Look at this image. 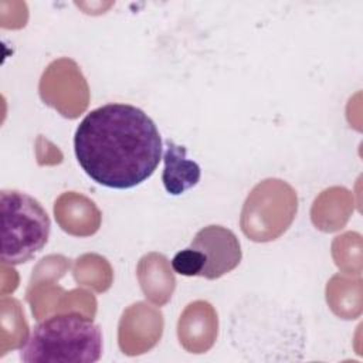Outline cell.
Listing matches in <instances>:
<instances>
[{"mask_svg": "<svg viewBox=\"0 0 363 363\" xmlns=\"http://www.w3.org/2000/svg\"><path fill=\"white\" fill-rule=\"evenodd\" d=\"M164 170L162 182L166 191L172 196H180L200 180V166L186 157V147L176 145L173 140H166V152L163 156Z\"/></svg>", "mask_w": 363, "mask_h": 363, "instance_id": "obj_5", "label": "cell"}, {"mask_svg": "<svg viewBox=\"0 0 363 363\" xmlns=\"http://www.w3.org/2000/svg\"><path fill=\"white\" fill-rule=\"evenodd\" d=\"M74 152L82 170L109 189H132L156 170L162 139L152 118L129 104H106L79 122Z\"/></svg>", "mask_w": 363, "mask_h": 363, "instance_id": "obj_1", "label": "cell"}, {"mask_svg": "<svg viewBox=\"0 0 363 363\" xmlns=\"http://www.w3.org/2000/svg\"><path fill=\"white\" fill-rule=\"evenodd\" d=\"M204 267L203 254L191 247L179 251L172 259V268L183 277H200Z\"/></svg>", "mask_w": 363, "mask_h": 363, "instance_id": "obj_6", "label": "cell"}, {"mask_svg": "<svg viewBox=\"0 0 363 363\" xmlns=\"http://www.w3.org/2000/svg\"><path fill=\"white\" fill-rule=\"evenodd\" d=\"M102 354V330L78 312L57 313L38 322L20 359L27 363H92Z\"/></svg>", "mask_w": 363, "mask_h": 363, "instance_id": "obj_2", "label": "cell"}, {"mask_svg": "<svg viewBox=\"0 0 363 363\" xmlns=\"http://www.w3.org/2000/svg\"><path fill=\"white\" fill-rule=\"evenodd\" d=\"M1 261L18 265L41 251L50 237L51 220L38 200L18 190L0 191Z\"/></svg>", "mask_w": 363, "mask_h": 363, "instance_id": "obj_3", "label": "cell"}, {"mask_svg": "<svg viewBox=\"0 0 363 363\" xmlns=\"http://www.w3.org/2000/svg\"><path fill=\"white\" fill-rule=\"evenodd\" d=\"M189 247L203 254L204 267L200 277L206 279H217L233 271L242 255L237 235L231 230L214 224L197 231Z\"/></svg>", "mask_w": 363, "mask_h": 363, "instance_id": "obj_4", "label": "cell"}]
</instances>
